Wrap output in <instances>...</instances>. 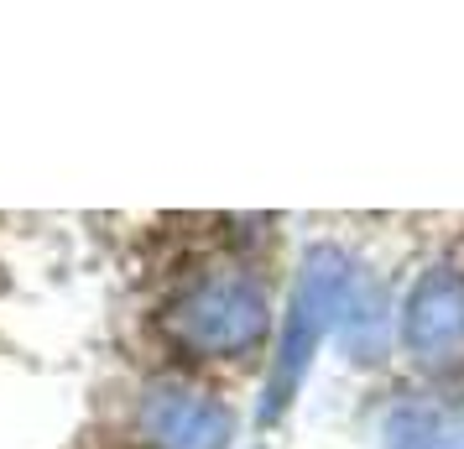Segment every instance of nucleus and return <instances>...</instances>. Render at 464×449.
I'll list each match as a JSON object with an SVG mask.
<instances>
[{
    "mask_svg": "<svg viewBox=\"0 0 464 449\" xmlns=\"http://www.w3.org/2000/svg\"><path fill=\"white\" fill-rule=\"evenodd\" d=\"M350 308H355V267H350V257L334 251V246H314V251L303 257L293 303H287V324H282L276 366H272V382H266L261 424H272V418L287 413L297 382H303V371L314 361V350L324 345V335H329Z\"/></svg>",
    "mask_w": 464,
    "mask_h": 449,
    "instance_id": "1",
    "label": "nucleus"
},
{
    "mask_svg": "<svg viewBox=\"0 0 464 449\" xmlns=\"http://www.w3.org/2000/svg\"><path fill=\"white\" fill-rule=\"evenodd\" d=\"M162 335L198 361L246 356L266 335V293L246 272H209L168 303Z\"/></svg>",
    "mask_w": 464,
    "mask_h": 449,
    "instance_id": "2",
    "label": "nucleus"
},
{
    "mask_svg": "<svg viewBox=\"0 0 464 449\" xmlns=\"http://www.w3.org/2000/svg\"><path fill=\"white\" fill-rule=\"evenodd\" d=\"M235 418L225 403H214L188 386H151L141 397V439L151 449H225Z\"/></svg>",
    "mask_w": 464,
    "mask_h": 449,
    "instance_id": "3",
    "label": "nucleus"
},
{
    "mask_svg": "<svg viewBox=\"0 0 464 449\" xmlns=\"http://www.w3.org/2000/svg\"><path fill=\"white\" fill-rule=\"evenodd\" d=\"M401 335L418 350L422 361H443L464 345V278L459 272H428V278L412 288L407 298V314H401Z\"/></svg>",
    "mask_w": 464,
    "mask_h": 449,
    "instance_id": "4",
    "label": "nucleus"
},
{
    "mask_svg": "<svg viewBox=\"0 0 464 449\" xmlns=\"http://www.w3.org/2000/svg\"><path fill=\"white\" fill-rule=\"evenodd\" d=\"M386 449H464V413L397 407L386 418Z\"/></svg>",
    "mask_w": 464,
    "mask_h": 449,
    "instance_id": "5",
    "label": "nucleus"
}]
</instances>
